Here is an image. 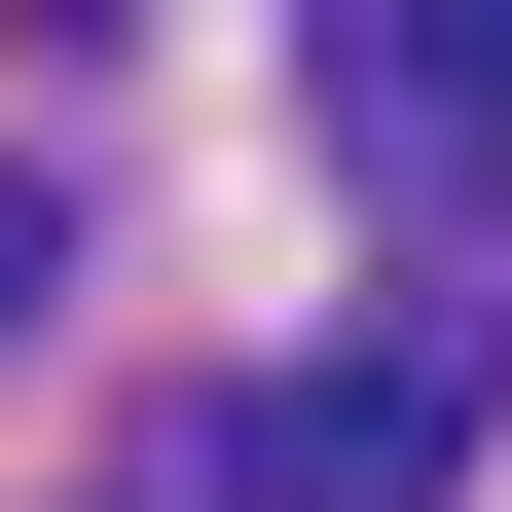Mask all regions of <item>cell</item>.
Masks as SVG:
<instances>
[{
    "label": "cell",
    "instance_id": "2",
    "mask_svg": "<svg viewBox=\"0 0 512 512\" xmlns=\"http://www.w3.org/2000/svg\"><path fill=\"white\" fill-rule=\"evenodd\" d=\"M293 110H330V183L476 220V183H512V0H330V74H293Z\"/></svg>",
    "mask_w": 512,
    "mask_h": 512
},
{
    "label": "cell",
    "instance_id": "3",
    "mask_svg": "<svg viewBox=\"0 0 512 512\" xmlns=\"http://www.w3.org/2000/svg\"><path fill=\"white\" fill-rule=\"evenodd\" d=\"M37 293H74V220H37V183H0V330H37Z\"/></svg>",
    "mask_w": 512,
    "mask_h": 512
},
{
    "label": "cell",
    "instance_id": "1",
    "mask_svg": "<svg viewBox=\"0 0 512 512\" xmlns=\"http://www.w3.org/2000/svg\"><path fill=\"white\" fill-rule=\"evenodd\" d=\"M439 476H476V293H403V330L220 403V512H439Z\"/></svg>",
    "mask_w": 512,
    "mask_h": 512
}]
</instances>
